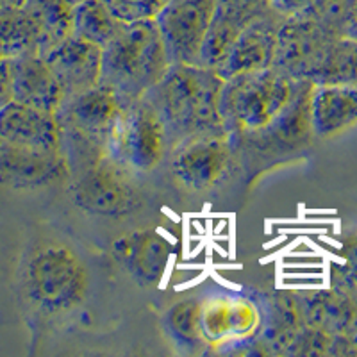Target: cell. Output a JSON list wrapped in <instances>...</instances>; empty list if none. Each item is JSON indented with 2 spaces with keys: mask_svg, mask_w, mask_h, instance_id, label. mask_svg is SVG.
<instances>
[{
  "mask_svg": "<svg viewBox=\"0 0 357 357\" xmlns=\"http://www.w3.org/2000/svg\"><path fill=\"white\" fill-rule=\"evenodd\" d=\"M282 15L273 11L270 6L252 18L238 34L231 50L215 68L222 79L256 70L270 68L273 65L277 47V33L282 24Z\"/></svg>",
  "mask_w": 357,
  "mask_h": 357,
  "instance_id": "cell-11",
  "label": "cell"
},
{
  "mask_svg": "<svg viewBox=\"0 0 357 357\" xmlns=\"http://www.w3.org/2000/svg\"><path fill=\"white\" fill-rule=\"evenodd\" d=\"M111 254L127 275L149 288L158 284L167 272L170 245L155 229H136L116 238Z\"/></svg>",
  "mask_w": 357,
  "mask_h": 357,
  "instance_id": "cell-13",
  "label": "cell"
},
{
  "mask_svg": "<svg viewBox=\"0 0 357 357\" xmlns=\"http://www.w3.org/2000/svg\"><path fill=\"white\" fill-rule=\"evenodd\" d=\"M41 57L52 70L65 98L84 93L100 82L102 47L84 38L72 34Z\"/></svg>",
  "mask_w": 357,
  "mask_h": 357,
  "instance_id": "cell-14",
  "label": "cell"
},
{
  "mask_svg": "<svg viewBox=\"0 0 357 357\" xmlns=\"http://www.w3.org/2000/svg\"><path fill=\"white\" fill-rule=\"evenodd\" d=\"M172 174L190 191H207L225 177L232 159L227 134H204L177 143L170 151Z\"/></svg>",
  "mask_w": 357,
  "mask_h": 357,
  "instance_id": "cell-9",
  "label": "cell"
},
{
  "mask_svg": "<svg viewBox=\"0 0 357 357\" xmlns=\"http://www.w3.org/2000/svg\"><path fill=\"white\" fill-rule=\"evenodd\" d=\"M349 34L357 40V0H356V6L352 9V17H350V25H349Z\"/></svg>",
  "mask_w": 357,
  "mask_h": 357,
  "instance_id": "cell-27",
  "label": "cell"
},
{
  "mask_svg": "<svg viewBox=\"0 0 357 357\" xmlns=\"http://www.w3.org/2000/svg\"><path fill=\"white\" fill-rule=\"evenodd\" d=\"M324 38L325 33L314 18L304 13L284 17L277 33L272 66L291 79H309L320 65Z\"/></svg>",
  "mask_w": 357,
  "mask_h": 357,
  "instance_id": "cell-12",
  "label": "cell"
},
{
  "mask_svg": "<svg viewBox=\"0 0 357 357\" xmlns=\"http://www.w3.org/2000/svg\"><path fill=\"white\" fill-rule=\"evenodd\" d=\"M123 27L102 0H86L73 8V34L98 47H106Z\"/></svg>",
  "mask_w": 357,
  "mask_h": 357,
  "instance_id": "cell-22",
  "label": "cell"
},
{
  "mask_svg": "<svg viewBox=\"0 0 357 357\" xmlns=\"http://www.w3.org/2000/svg\"><path fill=\"white\" fill-rule=\"evenodd\" d=\"M200 325L207 343L241 340L259 327V311L245 298H213L200 307Z\"/></svg>",
  "mask_w": 357,
  "mask_h": 357,
  "instance_id": "cell-18",
  "label": "cell"
},
{
  "mask_svg": "<svg viewBox=\"0 0 357 357\" xmlns=\"http://www.w3.org/2000/svg\"><path fill=\"white\" fill-rule=\"evenodd\" d=\"M245 2H250V0H218V4L222 6H240Z\"/></svg>",
  "mask_w": 357,
  "mask_h": 357,
  "instance_id": "cell-29",
  "label": "cell"
},
{
  "mask_svg": "<svg viewBox=\"0 0 357 357\" xmlns=\"http://www.w3.org/2000/svg\"><path fill=\"white\" fill-rule=\"evenodd\" d=\"M168 61L155 20L123 24L102 49L100 82L111 86L123 104L138 100L162 79Z\"/></svg>",
  "mask_w": 357,
  "mask_h": 357,
  "instance_id": "cell-2",
  "label": "cell"
},
{
  "mask_svg": "<svg viewBox=\"0 0 357 357\" xmlns=\"http://www.w3.org/2000/svg\"><path fill=\"white\" fill-rule=\"evenodd\" d=\"M318 0H268V6L282 17H293L307 11Z\"/></svg>",
  "mask_w": 357,
  "mask_h": 357,
  "instance_id": "cell-25",
  "label": "cell"
},
{
  "mask_svg": "<svg viewBox=\"0 0 357 357\" xmlns=\"http://www.w3.org/2000/svg\"><path fill=\"white\" fill-rule=\"evenodd\" d=\"M223 79L213 68L174 63L143 100L167 129L170 151L177 143L204 134H227L218 111Z\"/></svg>",
  "mask_w": 357,
  "mask_h": 357,
  "instance_id": "cell-1",
  "label": "cell"
},
{
  "mask_svg": "<svg viewBox=\"0 0 357 357\" xmlns=\"http://www.w3.org/2000/svg\"><path fill=\"white\" fill-rule=\"evenodd\" d=\"M88 289V268L66 245H43L25 263L24 291L45 314H63L79 307Z\"/></svg>",
  "mask_w": 357,
  "mask_h": 357,
  "instance_id": "cell-4",
  "label": "cell"
},
{
  "mask_svg": "<svg viewBox=\"0 0 357 357\" xmlns=\"http://www.w3.org/2000/svg\"><path fill=\"white\" fill-rule=\"evenodd\" d=\"M312 134L329 138L357 123V86L331 82L314 84L311 91Z\"/></svg>",
  "mask_w": 357,
  "mask_h": 357,
  "instance_id": "cell-17",
  "label": "cell"
},
{
  "mask_svg": "<svg viewBox=\"0 0 357 357\" xmlns=\"http://www.w3.org/2000/svg\"><path fill=\"white\" fill-rule=\"evenodd\" d=\"M40 54V31L25 8H0V56Z\"/></svg>",
  "mask_w": 357,
  "mask_h": 357,
  "instance_id": "cell-20",
  "label": "cell"
},
{
  "mask_svg": "<svg viewBox=\"0 0 357 357\" xmlns=\"http://www.w3.org/2000/svg\"><path fill=\"white\" fill-rule=\"evenodd\" d=\"M11 100L56 113L65 100L61 86L40 54L9 59Z\"/></svg>",
  "mask_w": 357,
  "mask_h": 357,
  "instance_id": "cell-16",
  "label": "cell"
},
{
  "mask_svg": "<svg viewBox=\"0 0 357 357\" xmlns=\"http://www.w3.org/2000/svg\"><path fill=\"white\" fill-rule=\"evenodd\" d=\"M268 8V0H250L240 6L218 4L200 50V66L215 70L231 50L241 29Z\"/></svg>",
  "mask_w": 357,
  "mask_h": 357,
  "instance_id": "cell-19",
  "label": "cell"
},
{
  "mask_svg": "<svg viewBox=\"0 0 357 357\" xmlns=\"http://www.w3.org/2000/svg\"><path fill=\"white\" fill-rule=\"evenodd\" d=\"M106 152L134 174L155 170L170 154L167 129L143 98L123 106Z\"/></svg>",
  "mask_w": 357,
  "mask_h": 357,
  "instance_id": "cell-6",
  "label": "cell"
},
{
  "mask_svg": "<svg viewBox=\"0 0 357 357\" xmlns=\"http://www.w3.org/2000/svg\"><path fill=\"white\" fill-rule=\"evenodd\" d=\"M123 106L126 104L111 86L98 82L84 93L65 98L56 111V118L61 132L82 138L106 152Z\"/></svg>",
  "mask_w": 357,
  "mask_h": 357,
  "instance_id": "cell-8",
  "label": "cell"
},
{
  "mask_svg": "<svg viewBox=\"0 0 357 357\" xmlns=\"http://www.w3.org/2000/svg\"><path fill=\"white\" fill-rule=\"evenodd\" d=\"M218 0H168L155 24L170 65H199L200 50Z\"/></svg>",
  "mask_w": 357,
  "mask_h": 357,
  "instance_id": "cell-7",
  "label": "cell"
},
{
  "mask_svg": "<svg viewBox=\"0 0 357 357\" xmlns=\"http://www.w3.org/2000/svg\"><path fill=\"white\" fill-rule=\"evenodd\" d=\"M11 100V75H9V59L0 56V106Z\"/></svg>",
  "mask_w": 357,
  "mask_h": 357,
  "instance_id": "cell-26",
  "label": "cell"
},
{
  "mask_svg": "<svg viewBox=\"0 0 357 357\" xmlns=\"http://www.w3.org/2000/svg\"><path fill=\"white\" fill-rule=\"evenodd\" d=\"M68 186L79 209L104 218H126L143 204L134 172L107 154L70 175Z\"/></svg>",
  "mask_w": 357,
  "mask_h": 357,
  "instance_id": "cell-5",
  "label": "cell"
},
{
  "mask_svg": "<svg viewBox=\"0 0 357 357\" xmlns=\"http://www.w3.org/2000/svg\"><path fill=\"white\" fill-rule=\"evenodd\" d=\"M200 307L202 304L193 298L175 302L162 318L165 333L170 336L175 345L183 349L197 350L207 343L200 325Z\"/></svg>",
  "mask_w": 357,
  "mask_h": 357,
  "instance_id": "cell-23",
  "label": "cell"
},
{
  "mask_svg": "<svg viewBox=\"0 0 357 357\" xmlns=\"http://www.w3.org/2000/svg\"><path fill=\"white\" fill-rule=\"evenodd\" d=\"M296 82L273 66L223 79L218 111L232 145L266 129L291 102Z\"/></svg>",
  "mask_w": 357,
  "mask_h": 357,
  "instance_id": "cell-3",
  "label": "cell"
},
{
  "mask_svg": "<svg viewBox=\"0 0 357 357\" xmlns=\"http://www.w3.org/2000/svg\"><path fill=\"white\" fill-rule=\"evenodd\" d=\"M27 0H0V8H24Z\"/></svg>",
  "mask_w": 357,
  "mask_h": 357,
  "instance_id": "cell-28",
  "label": "cell"
},
{
  "mask_svg": "<svg viewBox=\"0 0 357 357\" xmlns=\"http://www.w3.org/2000/svg\"><path fill=\"white\" fill-rule=\"evenodd\" d=\"M0 142L34 149H61L56 113L8 100L0 106Z\"/></svg>",
  "mask_w": 357,
  "mask_h": 357,
  "instance_id": "cell-15",
  "label": "cell"
},
{
  "mask_svg": "<svg viewBox=\"0 0 357 357\" xmlns=\"http://www.w3.org/2000/svg\"><path fill=\"white\" fill-rule=\"evenodd\" d=\"M114 17L123 24L155 20L168 0H102Z\"/></svg>",
  "mask_w": 357,
  "mask_h": 357,
  "instance_id": "cell-24",
  "label": "cell"
},
{
  "mask_svg": "<svg viewBox=\"0 0 357 357\" xmlns=\"http://www.w3.org/2000/svg\"><path fill=\"white\" fill-rule=\"evenodd\" d=\"M24 8L40 31V56L73 34V8L66 0H27Z\"/></svg>",
  "mask_w": 357,
  "mask_h": 357,
  "instance_id": "cell-21",
  "label": "cell"
},
{
  "mask_svg": "<svg viewBox=\"0 0 357 357\" xmlns=\"http://www.w3.org/2000/svg\"><path fill=\"white\" fill-rule=\"evenodd\" d=\"M66 2H68V4L72 6V8H75V6H79V4H82V2H86V0H66Z\"/></svg>",
  "mask_w": 357,
  "mask_h": 357,
  "instance_id": "cell-30",
  "label": "cell"
},
{
  "mask_svg": "<svg viewBox=\"0 0 357 357\" xmlns=\"http://www.w3.org/2000/svg\"><path fill=\"white\" fill-rule=\"evenodd\" d=\"M70 178L61 149H34L0 142V184L15 190H40Z\"/></svg>",
  "mask_w": 357,
  "mask_h": 357,
  "instance_id": "cell-10",
  "label": "cell"
}]
</instances>
